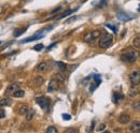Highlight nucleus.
Returning <instances> with one entry per match:
<instances>
[{"instance_id": "1", "label": "nucleus", "mask_w": 140, "mask_h": 133, "mask_svg": "<svg viewBox=\"0 0 140 133\" xmlns=\"http://www.w3.org/2000/svg\"><path fill=\"white\" fill-rule=\"evenodd\" d=\"M138 52L135 49H132V48H128L126 49L125 52L121 55V58L124 62H128V63H132V62H135L138 58Z\"/></svg>"}, {"instance_id": "2", "label": "nucleus", "mask_w": 140, "mask_h": 133, "mask_svg": "<svg viewBox=\"0 0 140 133\" xmlns=\"http://www.w3.org/2000/svg\"><path fill=\"white\" fill-rule=\"evenodd\" d=\"M112 43H113V36H112V34L105 33V34H102V36H100L98 45H99L100 48L106 49V48H108L109 46H111Z\"/></svg>"}, {"instance_id": "3", "label": "nucleus", "mask_w": 140, "mask_h": 133, "mask_svg": "<svg viewBox=\"0 0 140 133\" xmlns=\"http://www.w3.org/2000/svg\"><path fill=\"white\" fill-rule=\"evenodd\" d=\"M36 102L38 105H40V107H42V109L47 111L50 107V104H51V100L50 98L45 97V96H40V97L36 98Z\"/></svg>"}, {"instance_id": "4", "label": "nucleus", "mask_w": 140, "mask_h": 133, "mask_svg": "<svg viewBox=\"0 0 140 133\" xmlns=\"http://www.w3.org/2000/svg\"><path fill=\"white\" fill-rule=\"evenodd\" d=\"M129 81H130V84L132 86H138L139 85V82H140V73L138 70L136 71H133L129 75Z\"/></svg>"}, {"instance_id": "5", "label": "nucleus", "mask_w": 140, "mask_h": 133, "mask_svg": "<svg viewBox=\"0 0 140 133\" xmlns=\"http://www.w3.org/2000/svg\"><path fill=\"white\" fill-rule=\"evenodd\" d=\"M58 87H59V82L53 77L51 79V82L49 83V86H47V91H49V92H53V91L57 90Z\"/></svg>"}, {"instance_id": "6", "label": "nucleus", "mask_w": 140, "mask_h": 133, "mask_svg": "<svg viewBox=\"0 0 140 133\" xmlns=\"http://www.w3.org/2000/svg\"><path fill=\"white\" fill-rule=\"evenodd\" d=\"M116 17H118V19H120L121 22H128V20L133 19L135 16H134V15H132V14H128V13L121 12V13H118Z\"/></svg>"}, {"instance_id": "7", "label": "nucleus", "mask_w": 140, "mask_h": 133, "mask_svg": "<svg viewBox=\"0 0 140 133\" xmlns=\"http://www.w3.org/2000/svg\"><path fill=\"white\" fill-rule=\"evenodd\" d=\"M43 36H44V34H43L42 31H40V32H37L35 36H29V38L25 39V40H22V41H20V43H28V42H31V41L38 40V39H40V38H43Z\"/></svg>"}, {"instance_id": "8", "label": "nucleus", "mask_w": 140, "mask_h": 133, "mask_svg": "<svg viewBox=\"0 0 140 133\" xmlns=\"http://www.w3.org/2000/svg\"><path fill=\"white\" fill-rule=\"evenodd\" d=\"M20 88V84L18 83H12L11 85H9V87L6 89V96H10V95H13L15 90Z\"/></svg>"}, {"instance_id": "9", "label": "nucleus", "mask_w": 140, "mask_h": 133, "mask_svg": "<svg viewBox=\"0 0 140 133\" xmlns=\"http://www.w3.org/2000/svg\"><path fill=\"white\" fill-rule=\"evenodd\" d=\"M99 36H100V32L98 30L92 31V32H89L87 36H85V41L86 42H93V41L95 40V39H97Z\"/></svg>"}, {"instance_id": "10", "label": "nucleus", "mask_w": 140, "mask_h": 133, "mask_svg": "<svg viewBox=\"0 0 140 133\" xmlns=\"http://www.w3.org/2000/svg\"><path fill=\"white\" fill-rule=\"evenodd\" d=\"M93 79H94V82H95V85H94V86H91V91H92V92L94 91V89L97 88V87L100 85V83H101V77H100V75H98V74L93 75Z\"/></svg>"}, {"instance_id": "11", "label": "nucleus", "mask_w": 140, "mask_h": 133, "mask_svg": "<svg viewBox=\"0 0 140 133\" xmlns=\"http://www.w3.org/2000/svg\"><path fill=\"white\" fill-rule=\"evenodd\" d=\"M118 120H119V122H121V123H127V122H129L130 117L128 114H121V115L119 116Z\"/></svg>"}, {"instance_id": "12", "label": "nucleus", "mask_w": 140, "mask_h": 133, "mask_svg": "<svg viewBox=\"0 0 140 133\" xmlns=\"http://www.w3.org/2000/svg\"><path fill=\"white\" fill-rule=\"evenodd\" d=\"M47 69H49V65H47V62H41V63H39V65L37 66L36 70L40 71V72H44V71H47Z\"/></svg>"}, {"instance_id": "13", "label": "nucleus", "mask_w": 140, "mask_h": 133, "mask_svg": "<svg viewBox=\"0 0 140 133\" xmlns=\"http://www.w3.org/2000/svg\"><path fill=\"white\" fill-rule=\"evenodd\" d=\"M29 107L27 106L26 104H23V105H20V107H18V114L20 115H25V114L28 112Z\"/></svg>"}, {"instance_id": "14", "label": "nucleus", "mask_w": 140, "mask_h": 133, "mask_svg": "<svg viewBox=\"0 0 140 133\" xmlns=\"http://www.w3.org/2000/svg\"><path fill=\"white\" fill-rule=\"evenodd\" d=\"M129 129L132 130V131H136V132H138L139 130H140V123H139V121H136V122H133L132 125H130Z\"/></svg>"}, {"instance_id": "15", "label": "nucleus", "mask_w": 140, "mask_h": 133, "mask_svg": "<svg viewBox=\"0 0 140 133\" xmlns=\"http://www.w3.org/2000/svg\"><path fill=\"white\" fill-rule=\"evenodd\" d=\"M33 83H35L36 86H41V85H43V83H44V79L42 76H37L33 79Z\"/></svg>"}, {"instance_id": "16", "label": "nucleus", "mask_w": 140, "mask_h": 133, "mask_svg": "<svg viewBox=\"0 0 140 133\" xmlns=\"http://www.w3.org/2000/svg\"><path fill=\"white\" fill-rule=\"evenodd\" d=\"M24 95H25L24 90H22L20 88H18L17 90H15L14 92H13V96H14L15 98H22V97H24Z\"/></svg>"}, {"instance_id": "17", "label": "nucleus", "mask_w": 140, "mask_h": 133, "mask_svg": "<svg viewBox=\"0 0 140 133\" xmlns=\"http://www.w3.org/2000/svg\"><path fill=\"white\" fill-rule=\"evenodd\" d=\"M10 104H11V101L8 98H4V99L0 100V106H8Z\"/></svg>"}, {"instance_id": "18", "label": "nucleus", "mask_w": 140, "mask_h": 133, "mask_svg": "<svg viewBox=\"0 0 140 133\" xmlns=\"http://www.w3.org/2000/svg\"><path fill=\"white\" fill-rule=\"evenodd\" d=\"M25 115H26L27 120H31V119L33 118V115H35V111H33V109H28V112H27Z\"/></svg>"}, {"instance_id": "19", "label": "nucleus", "mask_w": 140, "mask_h": 133, "mask_svg": "<svg viewBox=\"0 0 140 133\" xmlns=\"http://www.w3.org/2000/svg\"><path fill=\"white\" fill-rule=\"evenodd\" d=\"M121 98H123V96L119 95V93H116V92L113 93V102L114 103H119V101L121 100Z\"/></svg>"}, {"instance_id": "20", "label": "nucleus", "mask_w": 140, "mask_h": 133, "mask_svg": "<svg viewBox=\"0 0 140 133\" xmlns=\"http://www.w3.org/2000/svg\"><path fill=\"white\" fill-rule=\"evenodd\" d=\"M137 95H138V89L134 88V86H133L129 90V96L130 97H135V96H137Z\"/></svg>"}, {"instance_id": "21", "label": "nucleus", "mask_w": 140, "mask_h": 133, "mask_svg": "<svg viewBox=\"0 0 140 133\" xmlns=\"http://www.w3.org/2000/svg\"><path fill=\"white\" fill-rule=\"evenodd\" d=\"M25 30L24 29H16V30H14V32H13V36H14V38H17V36H20L22 33H24Z\"/></svg>"}, {"instance_id": "22", "label": "nucleus", "mask_w": 140, "mask_h": 133, "mask_svg": "<svg viewBox=\"0 0 140 133\" xmlns=\"http://www.w3.org/2000/svg\"><path fill=\"white\" fill-rule=\"evenodd\" d=\"M75 10H68V11H66L65 13H64L63 15H61V16H59L58 17V19H61V18H64V17H67V16H69V15L71 14V13H73L74 12Z\"/></svg>"}, {"instance_id": "23", "label": "nucleus", "mask_w": 140, "mask_h": 133, "mask_svg": "<svg viewBox=\"0 0 140 133\" xmlns=\"http://www.w3.org/2000/svg\"><path fill=\"white\" fill-rule=\"evenodd\" d=\"M56 65L57 66H58L60 70H65L66 68H67V65L66 63H64V62H61V61H58V62H56Z\"/></svg>"}, {"instance_id": "24", "label": "nucleus", "mask_w": 140, "mask_h": 133, "mask_svg": "<svg viewBox=\"0 0 140 133\" xmlns=\"http://www.w3.org/2000/svg\"><path fill=\"white\" fill-rule=\"evenodd\" d=\"M134 45H135V47H137V48H139V47H140V39H139V36H136V38L134 39Z\"/></svg>"}, {"instance_id": "25", "label": "nucleus", "mask_w": 140, "mask_h": 133, "mask_svg": "<svg viewBox=\"0 0 140 133\" xmlns=\"http://www.w3.org/2000/svg\"><path fill=\"white\" fill-rule=\"evenodd\" d=\"M47 133H57V129L55 127H53V126H51V127H49L47 129Z\"/></svg>"}, {"instance_id": "26", "label": "nucleus", "mask_w": 140, "mask_h": 133, "mask_svg": "<svg viewBox=\"0 0 140 133\" xmlns=\"http://www.w3.org/2000/svg\"><path fill=\"white\" fill-rule=\"evenodd\" d=\"M54 79H57L58 82H64L65 76H64V75H61V74H57V75H55V76H54Z\"/></svg>"}, {"instance_id": "27", "label": "nucleus", "mask_w": 140, "mask_h": 133, "mask_svg": "<svg viewBox=\"0 0 140 133\" xmlns=\"http://www.w3.org/2000/svg\"><path fill=\"white\" fill-rule=\"evenodd\" d=\"M43 47H44V45H43V44H37L36 46L33 47V49L38 52V50H41V49H43Z\"/></svg>"}, {"instance_id": "28", "label": "nucleus", "mask_w": 140, "mask_h": 133, "mask_svg": "<svg viewBox=\"0 0 140 133\" xmlns=\"http://www.w3.org/2000/svg\"><path fill=\"white\" fill-rule=\"evenodd\" d=\"M107 27H108V28H110V29H112V30H113V32H116V31H118L116 27H115V26H113V25L108 24V25H107Z\"/></svg>"}, {"instance_id": "29", "label": "nucleus", "mask_w": 140, "mask_h": 133, "mask_svg": "<svg viewBox=\"0 0 140 133\" xmlns=\"http://www.w3.org/2000/svg\"><path fill=\"white\" fill-rule=\"evenodd\" d=\"M63 119H65V120H70L71 116L69 114H63Z\"/></svg>"}, {"instance_id": "30", "label": "nucleus", "mask_w": 140, "mask_h": 133, "mask_svg": "<svg viewBox=\"0 0 140 133\" xmlns=\"http://www.w3.org/2000/svg\"><path fill=\"white\" fill-rule=\"evenodd\" d=\"M105 129H106V126L104 125V123H101V125H100L99 127L97 128V130H98V131H104Z\"/></svg>"}, {"instance_id": "31", "label": "nucleus", "mask_w": 140, "mask_h": 133, "mask_svg": "<svg viewBox=\"0 0 140 133\" xmlns=\"http://www.w3.org/2000/svg\"><path fill=\"white\" fill-rule=\"evenodd\" d=\"M6 117V112L3 111V109H0V118H4Z\"/></svg>"}, {"instance_id": "32", "label": "nucleus", "mask_w": 140, "mask_h": 133, "mask_svg": "<svg viewBox=\"0 0 140 133\" xmlns=\"http://www.w3.org/2000/svg\"><path fill=\"white\" fill-rule=\"evenodd\" d=\"M65 132H66V133H68V132H77V130L73 129V128H69V129H66Z\"/></svg>"}, {"instance_id": "33", "label": "nucleus", "mask_w": 140, "mask_h": 133, "mask_svg": "<svg viewBox=\"0 0 140 133\" xmlns=\"http://www.w3.org/2000/svg\"><path fill=\"white\" fill-rule=\"evenodd\" d=\"M55 45H56V43H52V44H51V45H50V46H49V47H47V50H51V49L53 48V47H54V46H55Z\"/></svg>"}, {"instance_id": "34", "label": "nucleus", "mask_w": 140, "mask_h": 133, "mask_svg": "<svg viewBox=\"0 0 140 133\" xmlns=\"http://www.w3.org/2000/svg\"><path fill=\"white\" fill-rule=\"evenodd\" d=\"M106 2H107V0H102V1L100 2V6H104L106 4Z\"/></svg>"}, {"instance_id": "35", "label": "nucleus", "mask_w": 140, "mask_h": 133, "mask_svg": "<svg viewBox=\"0 0 140 133\" xmlns=\"http://www.w3.org/2000/svg\"><path fill=\"white\" fill-rule=\"evenodd\" d=\"M94 125H95V122L93 121V122H92V126H91V131H93V130H94Z\"/></svg>"}, {"instance_id": "36", "label": "nucleus", "mask_w": 140, "mask_h": 133, "mask_svg": "<svg viewBox=\"0 0 140 133\" xmlns=\"http://www.w3.org/2000/svg\"><path fill=\"white\" fill-rule=\"evenodd\" d=\"M136 109H137V111L139 109V102H137V103H136Z\"/></svg>"}, {"instance_id": "37", "label": "nucleus", "mask_w": 140, "mask_h": 133, "mask_svg": "<svg viewBox=\"0 0 140 133\" xmlns=\"http://www.w3.org/2000/svg\"><path fill=\"white\" fill-rule=\"evenodd\" d=\"M0 44H1V41H0Z\"/></svg>"}, {"instance_id": "38", "label": "nucleus", "mask_w": 140, "mask_h": 133, "mask_svg": "<svg viewBox=\"0 0 140 133\" xmlns=\"http://www.w3.org/2000/svg\"><path fill=\"white\" fill-rule=\"evenodd\" d=\"M84 1H86V0H84Z\"/></svg>"}]
</instances>
